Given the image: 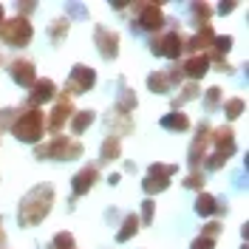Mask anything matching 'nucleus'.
Instances as JSON below:
<instances>
[{"mask_svg": "<svg viewBox=\"0 0 249 249\" xmlns=\"http://www.w3.org/2000/svg\"><path fill=\"white\" fill-rule=\"evenodd\" d=\"M93 40H96V48H99V54H102L105 60H116V57H119V31L96 26Z\"/></svg>", "mask_w": 249, "mask_h": 249, "instance_id": "obj_7", "label": "nucleus"}, {"mask_svg": "<svg viewBox=\"0 0 249 249\" xmlns=\"http://www.w3.org/2000/svg\"><path fill=\"white\" fill-rule=\"evenodd\" d=\"M93 82H96V71L93 68H88V65H74V71L68 74L65 91H68V96L71 93H88L93 88Z\"/></svg>", "mask_w": 249, "mask_h": 249, "instance_id": "obj_6", "label": "nucleus"}, {"mask_svg": "<svg viewBox=\"0 0 249 249\" xmlns=\"http://www.w3.org/2000/svg\"><path fill=\"white\" fill-rule=\"evenodd\" d=\"M96 178H99V170H96V164H88V167H82V170L74 176V181H71V190H74V196H85L93 184H96Z\"/></svg>", "mask_w": 249, "mask_h": 249, "instance_id": "obj_11", "label": "nucleus"}, {"mask_svg": "<svg viewBox=\"0 0 249 249\" xmlns=\"http://www.w3.org/2000/svg\"><path fill=\"white\" fill-rule=\"evenodd\" d=\"M57 96V85L51 82V79H37L34 85H31V105L37 108V105H43V102H51Z\"/></svg>", "mask_w": 249, "mask_h": 249, "instance_id": "obj_13", "label": "nucleus"}, {"mask_svg": "<svg viewBox=\"0 0 249 249\" xmlns=\"http://www.w3.org/2000/svg\"><path fill=\"white\" fill-rule=\"evenodd\" d=\"M9 74L15 79L17 85H23V88H31L34 82H37V71H34V62L31 60H15L9 65Z\"/></svg>", "mask_w": 249, "mask_h": 249, "instance_id": "obj_10", "label": "nucleus"}, {"mask_svg": "<svg viewBox=\"0 0 249 249\" xmlns=\"http://www.w3.org/2000/svg\"><path fill=\"white\" fill-rule=\"evenodd\" d=\"M150 51H153L156 57L178 60V57H181V51H184V40H181V34H176V31H167V34H159V37H153V43H150Z\"/></svg>", "mask_w": 249, "mask_h": 249, "instance_id": "obj_5", "label": "nucleus"}, {"mask_svg": "<svg viewBox=\"0 0 249 249\" xmlns=\"http://www.w3.org/2000/svg\"><path fill=\"white\" fill-rule=\"evenodd\" d=\"M235 6L232 3H221V6H218V12H224V15H227V12H232Z\"/></svg>", "mask_w": 249, "mask_h": 249, "instance_id": "obj_38", "label": "nucleus"}, {"mask_svg": "<svg viewBox=\"0 0 249 249\" xmlns=\"http://www.w3.org/2000/svg\"><path fill=\"white\" fill-rule=\"evenodd\" d=\"M0 244H6V235H3V230H0Z\"/></svg>", "mask_w": 249, "mask_h": 249, "instance_id": "obj_39", "label": "nucleus"}, {"mask_svg": "<svg viewBox=\"0 0 249 249\" xmlns=\"http://www.w3.org/2000/svg\"><path fill=\"white\" fill-rule=\"evenodd\" d=\"M133 105H136V96L127 91V88H122V99H119V108H116V110L127 113V110H133Z\"/></svg>", "mask_w": 249, "mask_h": 249, "instance_id": "obj_30", "label": "nucleus"}, {"mask_svg": "<svg viewBox=\"0 0 249 249\" xmlns=\"http://www.w3.org/2000/svg\"><path fill=\"white\" fill-rule=\"evenodd\" d=\"M190 9H193V20H196V26L207 29V26H210L207 20H210V15H213V12H210V6H207V3H193Z\"/></svg>", "mask_w": 249, "mask_h": 249, "instance_id": "obj_23", "label": "nucleus"}, {"mask_svg": "<svg viewBox=\"0 0 249 249\" xmlns=\"http://www.w3.org/2000/svg\"><path fill=\"white\" fill-rule=\"evenodd\" d=\"M207 71H210V60H207L204 54H193V57L181 65V74H187L190 79H201Z\"/></svg>", "mask_w": 249, "mask_h": 249, "instance_id": "obj_15", "label": "nucleus"}, {"mask_svg": "<svg viewBox=\"0 0 249 249\" xmlns=\"http://www.w3.org/2000/svg\"><path fill=\"white\" fill-rule=\"evenodd\" d=\"M51 204H54V187L51 184H37L34 190H29L26 198L20 201V210H17L20 227H34V224H40V221L51 213Z\"/></svg>", "mask_w": 249, "mask_h": 249, "instance_id": "obj_1", "label": "nucleus"}, {"mask_svg": "<svg viewBox=\"0 0 249 249\" xmlns=\"http://www.w3.org/2000/svg\"><path fill=\"white\" fill-rule=\"evenodd\" d=\"M218 102H221V88H210V91H207V96H204V105H207V110L218 108Z\"/></svg>", "mask_w": 249, "mask_h": 249, "instance_id": "obj_32", "label": "nucleus"}, {"mask_svg": "<svg viewBox=\"0 0 249 249\" xmlns=\"http://www.w3.org/2000/svg\"><path fill=\"white\" fill-rule=\"evenodd\" d=\"M40 159H57V161H68V159H79L82 156V144L77 139H68V136H54V139L37 147Z\"/></svg>", "mask_w": 249, "mask_h": 249, "instance_id": "obj_3", "label": "nucleus"}, {"mask_svg": "<svg viewBox=\"0 0 249 249\" xmlns=\"http://www.w3.org/2000/svg\"><path fill=\"white\" fill-rule=\"evenodd\" d=\"M221 232V224H207V227H204V238H210V241H215V235Z\"/></svg>", "mask_w": 249, "mask_h": 249, "instance_id": "obj_37", "label": "nucleus"}, {"mask_svg": "<svg viewBox=\"0 0 249 249\" xmlns=\"http://www.w3.org/2000/svg\"><path fill=\"white\" fill-rule=\"evenodd\" d=\"M244 99H230L227 105H224V113H227V119H238L241 113H244Z\"/></svg>", "mask_w": 249, "mask_h": 249, "instance_id": "obj_28", "label": "nucleus"}, {"mask_svg": "<svg viewBox=\"0 0 249 249\" xmlns=\"http://www.w3.org/2000/svg\"><path fill=\"white\" fill-rule=\"evenodd\" d=\"M68 116H74V105H71V96L65 93V96H60V102L51 108V113H48L46 130H48V133H57L62 124H65V119H68Z\"/></svg>", "mask_w": 249, "mask_h": 249, "instance_id": "obj_9", "label": "nucleus"}, {"mask_svg": "<svg viewBox=\"0 0 249 249\" xmlns=\"http://www.w3.org/2000/svg\"><path fill=\"white\" fill-rule=\"evenodd\" d=\"M161 127L164 130H173V133H184V130H190V119H187L181 110H173L167 116H161Z\"/></svg>", "mask_w": 249, "mask_h": 249, "instance_id": "obj_16", "label": "nucleus"}, {"mask_svg": "<svg viewBox=\"0 0 249 249\" xmlns=\"http://www.w3.org/2000/svg\"><path fill=\"white\" fill-rule=\"evenodd\" d=\"M65 31H68V20H57V23L48 29V37H51L54 43H60L62 37H65Z\"/></svg>", "mask_w": 249, "mask_h": 249, "instance_id": "obj_29", "label": "nucleus"}, {"mask_svg": "<svg viewBox=\"0 0 249 249\" xmlns=\"http://www.w3.org/2000/svg\"><path fill=\"white\" fill-rule=\"evenodd\" d=\"M119 153H122V142H119V136H108V139L102 142V161H113Z\"/></svg>", "mask_w": 249, "mask_h": 249, "instance_id": "obj_22", "label": "nucleus"}, {"mask_svg": "<svg viewBox=\"0 0 249 249\" xmlns=\"http://www.w3.org/2000/svg\"><path fill=\"white\" fill-rule=\"evenodd\" d=\"M184 187H190V190H201L204 187V176L201 173H190L184 178Z\"/></svg>", "mask_w": 249, "mask_h": 249, "instance_id": "obj_34", "label": "nucleus"}, {"mask_svg": "<svg viewBox=\"0 0 249 249\" xmlns=\"http://www.w3.org/2000/svg\"><path fill=\"white\" fill-rule=\"evenodd\" d=\"M210 139L215 142V153L224 156V159H230V156L235 153V136L230 127H218V130H213V136Z\"/></svg>", "mask_w": 249, "mask_h": 249, "instance_id": "obj_12", "label": "nucleus"}, {"mask_svg": "<svg viewBox=\"0 0 249 249\" xmlns=\"http://www.w3.org/2000/svg\"><path fill=\"white\" fill-rule=\"evenodd\" d=\"M213 48H215V57L218 54H227V51L232 48V37H215V40H213Z\"/></svg>", "mask_w": 249, "mask_h": 249, "instance_id": "obj_31", "label": "nucleus"}, {"mask_svg": "<svg viewBox=\"0 0 249 249\" xmlns=\"http://www.w3.org/2000/svg\"><path fill=\"white\" fill-rule=\"evenodd\" d=\"M164 23V12L156 6V3H142L139 12H136V29L142 31H159Z\"/></svg>", "mask_w": 249, "mask_h": 249, "instance_id": "obj_8", "label": "nucleus"}, {"mask_svg": "<svg viewBox=\"0 0 249 249\" xmlns=\"http://www.w3.org/2000/svg\"><path fill=\"white\" fill-rule=\"evenodd\" d=\"M215 247V241H210V238H204V235H198L193 244H190V249H213Z\"/></svg>", "mask_w": 249, "mask_h": 249, "instance_id": "obj_35", "label": "nucleus"}, {"mask_svg": "<svg viewBox=\"0 0 249 249\" xmlns=\"http://www.w3.org/2000/svg\"><path fill=\"white\" fill-rule=\"evenodd\" d=\"M77 244H74V235L71 232H60L51 244H48V249H74Z\"/></svg>", "mask_w": 249, "mask_h": 249, "instance_id": "obj_27", "label": "nucleus"}, {"mask_svg": "<svg viewBox=\"0 0 249 249\" xmlns=\"http://www.w3.org/2000/svg\"><path fill=\"white\" fill-rule=\"evenodd\" d=\"M0 37H3L6 46L23 48V46H29L31 43L34 29H31V23L26 20V17H12V20H3V26H0Z\"/></svg>", "mask_w": 249, "mask_h": 249, "instance_id": "obj_4", "label": "nucleus"}, {"mask_svg": "<svg viewBox=\"0 0 249 249\" xmlns=\"http://www.w3.org/2000/svg\"><path fill=\"white\" fill-rule=\"evenodd\" d=\"M147 88H150L153 93H167L170 91V79H167L164 71H156V74L147 77Z\"/></svg>", "mask_w": 249, "mask_h": 249, "instance_id": "obj_21", "label": "nucleus"}, {"mask_svg": "<svg viewBox=\"0 0 249 249\" xmlns=\"http://www.w3.org/2000/svg\"><path fill=\"white\" fill-rule=\"evenodd\" d=\"M0 26H3V6H0Z\"/></svg>", "mask_w": 249, "mask_h": 249, "instance_id": "obj_40", "label": "nucleus"}, {"mask_svg": "<svg viewBox=\"0 0 249 249\" xmlns=\"http://www.w3.org/2000/svg\"><path fill=\"white\" fill-rule=\"evenodd\" d=\"M93 119H96L93 110H74V116H71V130H74V133H85L93 124Z\"/></svg>", "mask_w": 249, "mask_h": 249, "instance_id": "obj_19", "label": "nucleus"}, {"mask_svg": "<svg viewBox=\"0 0 249 249\" xmlns=\"http://www.w3.org/2000/svg\"><path fill=\"white\" fill-rule=\"evenodd\" d=\"M196 96H198V85H184V88H181V93L173 99V110H178L181 105H184V102L196 99Z\"/></svg>", "mask_w": 249, "mask_h": 249, "instance_id": "obj_26", "label": "nucleus"}, {"mask_svg": "<svg viewBox=\"0 0 249 249\" xmlns=\"http://www.w3.org/2000/svg\"><path fill=\"white\" fill-rule=\"evenodd\" d=\"M210 136H213L210 124L201 122V124H198V136H196L193 147H190V161H193V164H198V161L204 159V150H207V144H210Z\"/></svg>", "mask_w": 249, "mask_h": 249, "instance_id": "obj_14", "label": "nucleus"}, {"mask_svg": "<svg viewBox=\"0 0 249 249\" xmlns=\"http://www.w3.org/2000/svg\"><path fill=\"white\" fill-rule=\"evenodd\" d=\"M178 167L176 164H150L147 167V176H153V178H167L170 181V176H176Z\"/></svg>", "mask_w": 249, "mask_h": 249, "instance_id": "obj_25", "label": "nucleus"}, {"mask_svg": "<svg viewBox=\"0 0 249 249\" xmlns=\"http://www.w3.org/2000/svg\"><path fill=\"white\" fill-rule=\"evenodd\" d=\"M170 181L167 178H153V176H147V178H142V190L147 193V196H153V193H161V190H167Z\"/></svg>", "mask_w": 249, "mask_h": 249, "instance_id": "obj_24", "label": "nucleus"}, {"mask_svg": "<svg viewBox=\"0 0 249 249\" xmlns=\"http://www.w3.org/2000/svg\"><path fill=\"white\" fill-rule=\"evenodd\" d=\"M136 232H139V215H127L124 218V224H122V230L116 232V241L124 244V241H130Z\"/></svg>", "mask_w": 249, "mask_h": 249, "instance_id": "obj_20", "label": "nucleus"}, {"mask_svg": "<svg viewBox=\"0 0 249 249\" xmlns=\"http://www.w3.org/2000/svg\"><path fill=\"white\" fill-rule=\"evenodd\" d=\"M213 40H215V31L207 26V29H198V34L187 43V48L190 51H204V48H213Z\"/></svg>", "mask_w": 249, "mask_h": 249, "instance_id": "obj_17", "label": "nucleus"}, {"mask_svg": "<svg viewBox=\"0 0 249 249\" xmlns=\"http://www.w3.org/2000/svg\"><path fill=\"white\" fill-rule=\"evenodd\" d=\"M224 161H227L224 156L213 153V159H207V161H204V167H207V170H218V167H224Z\"/></svg>", "mask_w": 249, "mask_h": 249, "instance_id": "obj_36", "label": "nucleus"}, {"mask_svg": "<svg viewBox=\"0 0 249 249\" xmlns=\"http://www.w3.org/2000/svg\"><path fill=\"white\" fill-rule=\"evenodd\" d=\"M12 133H15L20 142H31V144H37V142L43 139V133H46L43 110H37L34 105H31L29 110H23L15 122H12Z\"/></svg>", "mask_w": 249, "mask_h": 249, "instance_id": "obj_2", "label": "nucleus"}, {"mask_svg": "<svg viewBox=\"0 0 249 249\" xmlns=\"http://www.w3.org/2000/svg\"><path fill=\"white\" fill-rule=\"evenodd\" d=\"M196 213L201 218H210L218 213V198L215 196H210V193H201L198 198H196Z\"/></svg>", "mask_w": 249, "mask_h": 249, "instance_id": "obj_18", "label": "nucleus"}, {"mask_svg": "<svg viewBox=\"0 0 249 249\" xmlns=\"http://www.w3.org/2000/svg\"><path fill=\"white\" fill-rule=\"evenodd\" d=\"M153 213H156L153 201H144V204H142V221H139V224H144V227H147V224H153Z\"/></svg>", "mask_w": 249, "mask_h": 249, "instance_id": "obj_33", "label": "nucleus"}]
</instances>
